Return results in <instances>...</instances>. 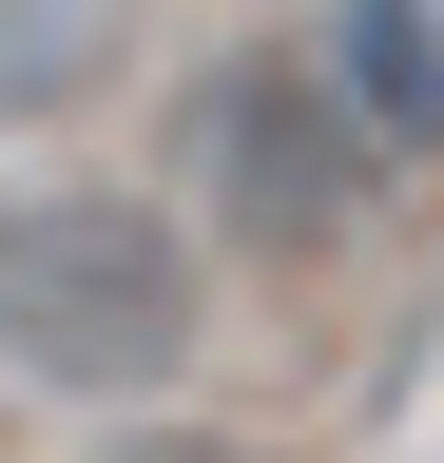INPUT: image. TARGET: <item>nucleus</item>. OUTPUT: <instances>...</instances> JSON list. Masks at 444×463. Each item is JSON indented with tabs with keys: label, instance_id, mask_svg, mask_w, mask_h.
<instances>
[{
	"label": "nucleus",
	"instance_id": "nucleus-1",
	"mask_svg": "<svg viewBox=\"0 0 444 463\" xmlns=\"http://www.w3.org/2000/svg\"><path fill=\"white\" fill-rule=\"evenodd\" d=\"M194 328H213V270H194V232L155 194L59 174V194L0 213V367L39 405H155L194 367Z\"/></svg>",
	"mask_w": 444,
	"mask_h": 463
},
{
	"label": "nucleus",
	"instance_id": "nucleus-2",
	"mask_svg": "<svg viewBox=\"0 0 444 463\" xmlns=\"http://www.w3.org/2000/svg\"><path fill=\"white\" fill-rule=\"evenodd\" d=\"M175 155H194V213L232 232V251H270V270L348 251V213H367V174H386V136L348 116V78H328V58H290V39L213 58L194 116H175Z\"/></svg>",
	"mask_w": 444,
	"mask_h": 463
},
{
	"label": "nucleus",
	"instance_id": "nucleus-3",
	"mask_svg": "<svg viewBox=\"0 0 444 463\" xmlns=\"http://www.w3.org/2000/svg\"><path fill=\"white\" fill-rule=\"evenodd\" d=\"M328 78L386 155H444V20L425 0H328Z\"/></svg>",
	"mask_w": 444,
	"mask_h": 463
},
{
	"label": "nucleus",
	"instance_id": "nucleus-4",
	"mask_svg": "<svg viewBox=\"0 0 444 463\" xmlns=\"http://www.w3.org/2000/svg\"><path fill=\"white\" fill-rule=\"evenodd\" d=\"M117 463H251V444H213V425H136Z\"/></svg>",
	"mask_w": 444,
	"mask_h": 463
}]
</instances>
